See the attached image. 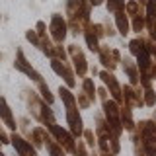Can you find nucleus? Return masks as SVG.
Returning a JSON list of instances; mask_svg holds the SVG:
<instances>
[{"label":"nucleus","mask_w":156,"mask_h":156,"mask_svg":"<svg viewBox=\"0 0 156 156\" xmlns=\"http://www.w3.org/2000/svg\"><path fill=\"white\" fill-rule=\"evenodd\" d=\"M65 12H66L68 31H70L72 35L84 33V29L90 26L92 4L88 2V0H66L65 2Z\"/></svg>","instance_id":"f257e3e1"},{"label":"nucleus","mask_w":156,"mask_h":156,"mask_svg":"<svg viewBox=\"0 0 156 156\" xmlns=\"http://www.w3.org/2000/svg\"><path fill=\"white\" fill-rule=\"evenodd\" d=\"M23 98H26V101H27V107H29V113H31V117L35 121H39L41 125H45V129L57 123V121H55V113H53L51 105H49L47 101H43V98L39 96L37 92L26 90Z\"/></svg>","instance_id":"f03ea898"},{"label":"nucleus","mask_w":156,"mask_h":156,"mask_svg":"<svg viewBox=\"0 0 156 156\" xmlns=\"http://www.w3.org/2000/svg\"><path fill=\"white\" fill-rule=\"evenodd\" d=\"M101 113L105 117V123L109 127V131L113 133L117 139H119L121 135H123V125H121V105L117 104L115 100H105L104 104H101Z\"/></svg>","instance_id":"7ed1b4c3"},{"label":"nucleus","mask_w":156,"mask_h":156,"mask_svg":"<svg viewBox=\"0 0 156 156\" xmlns=\"http://www.w3.org/2000/svg\"><path fill=\"white\" fill-rule=\"evenodd\" d=\"M47 131H49V135H51L53 139H55L57 143L66 150V154H74V148H76V136L72 135L68 129H65V127H61V125L55 123V125L47 127Z\"/></svg>","instance_id":"20e7f679"},{"label":"nucleus","mask_w":156,"mask_h":156,"mask_svg":"<svg viewBox=\"0 0 156 156\" xmlns=\"http://www.w3.org/2000/svg\"><path fill=\"white\" fill-rule=\"evenodd\" d=\"M68 35V23L66 18H62L61 14H53L51 22H49V37L53 39V43L57 45H62L65 39Z\"/></svg>","instance_id":"39448f33"},{"label":"nucleus","mask_w":156,"mask_h":156,"mask_svg":"<svg viewBox=\"0 0 156 156\" xmlns=\"http://www.w3.org/2000/svg\"><path fill=\"white\" fill-rule=\"evenodd\" d=\"M68 58L72 61V68H74L76 76L86 78L90 66H88V61H86V55H84V51H82V47H78L76 43L68 45Z\"/></svg>","instance_id":"423d86ee"},{"label":"nucleus","mask_w":156,"mask_h":156,"mask_svg":"<svg viewBox=\"0 0 156 156\" xmlns=\"http://www.w3.org/2000/svg\"><path fill=\"white\" fill-rule=\"evenodd\" d=\"M51 68L53 72H55L57 76H61L62 80H65V86L66 88H74L76 86V72L72 65L68 61H58V58H51Z\"/></svg>","instance_id":"0eeeda50"},{"label":"nucleus","mask_w":156,"mask_h":156,"mask_svg":"<svg viewBox=\"0 0 156 156\" xmlns=\"http://www.w3.org/2000/svg\"><path fill=\"white\" fill-rule=\"evenodd\" d=\"M133 133L140 139V143L146 146H156V123L152 119H143L139 121Z\"/></svg>","instance_id":"6e6552de"},{"label":"nucleus","mask_w":156,"mask_h":156,"mask_svg":"<svg viewBox=\"0 0 156 156\" xmlns=\"http://www.w3.org/2000/svg\"><path fill=\"white\" fill-rule=\"evenodd\" d=\"M100 78H101V82H104V86L107 88V92H109L111 100H115L119 105H123L125 104L123 101V88H121V84L117 82L115 74L109 72V70H100Z\"/></svg>","instance_id":"1a4fd4ad"},{"label":"nucleus","mask_w":156,"mask_h":156,"mask_svg":"<svg viewBox=\"0 0 156 156\" xmlns=\"http://www.w3.org/2000/svg\"><path fill=\"white\" fill-rule=\"evenodd\" d=\"M98 57H100V65L104 66V70H109V72H113L121 62V53L107 45H100Z\"/></svg>","instance_id":"9d476101"},{"label":"nucleus","mask_w":156,"mask_h":156,"mask_svg":"<svg viewBox=\"0 0 156 156\" xmlns=\"http://www.w3.org/2000/svg\"><path fill=\"white\" fill-rule=\"evenodd\" d=\"M14 66H16V70H20V72H23L27 78H31L33 82H41L43 80V76L39 74V72L35 70V68L31 66V62L27 61V57H26V53L22 51V49H18L16 51V61H14Z\"/></svg>","instance_id":"9b49d317"},{"label":"nucleus","mask_w":156,"mask_h":156,"mask_svg":"<svg viewBox=\"0 0 156 156\" xmlns=\"http://www.w3.org/2000/svg\"><path fill=\"white\" fill-rule=\"evenodd\" d=\"M10 144L14 146L18 156H37V148L29 143L26 136H22L18 133H10Z\"/></svg>","instance_id":"f8f14e48"},{"label":"nucleus","mask_w":156,"mask_h":156,"mask_svg":"<svg viewBox=\"0 0 156 156\" xmlns=\"http://www.w3.org/2000/svg\"><path fill=\"white\" fill-rule=\"evenodd\" d=\"M123 88V101L127 105H131V107H144V100H143V88L140 86H131V84H125V86H121Z\"/></svg>","instance_id":"ddd939ff"},{"label":"nucleus","mask_w":156,"mask_h":156,"mask_svg":"<svg viewBox=\"0 0 156 156\" xmlns=\"http://www.w3.org/2000/svg\"><path fill=\"white\" fill-rule=\"evenodd\" d=\"M121 66H123V72L129 78V84L131 86H140V72L139 66H136V61H133L131 57H121Z\"/></svg>","instance_id":"4468645a"},{"label":"nucleus","mask_w":156,"mask_h":156,"mask_svg":"<svg viewBox=\"0 0 156 156\" xmlns=\"http://www.w3.org/2000/svg\"><path fill=\"white\" fill-rule=\"evenodd\" d=\"M66 125H68V131L80 139L82 133H84V121H82V115L78 113V109H66Z\"/></svg>","instance_id":"2eb2a0df"},{"label":"nucleus","mask_w":156,"mask_h":156,"mask_svg":"<svg viewBox=\"0 0 156 156\" xmlns=\"http://www.w3.org/2000/svg\"><path fill=\"white\" fill-rule=\"evenodd\" d=\"M0 121L8 127L12 133H16L18 121L14 119V113H12V109H10V105H8V101H6V98H4V96H0Z\"/></svg>","instance_id":"dca6fc26"},{"label":"nucleus","mask_w":156,"mask_h":156,"mask_svg":"<svg viewBox=\"0 0 156 156\" xmlns=\"http://www.w3.org/2000/svg\"><path fill=\"white\" fill-rule=\"evenodd\" d=\"M113 22H115V29H117V33L119 35H129V31H131V20L129 16H127V12L123 10V12H117L115 16H113Z\"/></svg>","instance_id":"f3484780"},{"label":"nucleus","mask_w":156,"mask_h":156,"mask_svg":"<svg viewBox=\"0 0 156 156\" xmlns=\"http://www.w3.org/2000/svg\"><path fill=\"white\" fill-rule=\"evenodd\" d=\"M58 98H61L62 105H65V109H78V104H76V96L70 92V88L66 86H58Z\"/></svg>","instance_id":"a211bd4d"},{"label":"nucleus","mask_w":156,"mask_h":156,"mask_svg":"<svg viewBox=\"0 0 156 156\" xmlns=\"http://www.w3.org/2000/svg\"><path fill=\"white\" fill-rule=\"evenodd\" d=\"M121 125H123V131H129V133H133L135 131V119H133V107L123 104L121 105Z\"/></svg>","instance_id":"6ab92c4d"},{"label":"nucleus","mask_w":156,"mask_h":156,"mask_svg":"<svg viewBox=\"0 0 156 156\" xmlns=\"http://www.w3.org/2000/svg\"><path fill=\"white\" fill-rule=\"evenodd\" d=\"M47 136H49V131L45 127H33L31 133H29V143L35 146V148H41V146H45Z\"/></svg>","instance_id":"aec40b11"},{"label":"nucleus","mask_w":156,"mask_h":156,"mask_svg":"<svg viewBox=\"0 0 156 156\" xmlns=\"http://www.w3.org/2000/svg\"><path fill=\"white\" fill-rule=\"evenodd\" d=\"M90 23H92V22H90ZM82 35H84L86 47L90 49L92 53H98V51H100V45H101V43H100V37H98L96 33H94V29H92V26H88V27L84 29V33H82Z\"/></svg>","instance_id":"412c9836"},{"label":"nucleus","mask_w":156,"mask_h":156,"mask_svg":"<svg viewBox=\"0 0 156 156\" xmlns=\"http://www.w3.org/2000/svg\"><path fill=\"white\" fill-rule=\"evenodd\" d=\"M45 148H47V152H49V156H66V150L62 148L61 144L57 143L55 139H53L51 135L45 139Z\"/></svg>","instance_id":"4be33fe9"},{"label":"nucleus","mask_w":156,"mask_h":156,"mask_svg":"<svg viewBox=\"0 0 156 156\" xmlns=\"http://www.w3.org/2000/svg\"><path fill=\"white\" fill-rule=\"evenodd\" d=\"M125 12H127V16H129V20H133L136 16H144V6H140L139 0H127Z\"/></svg>","instance_id":"5701e85b"},{"label":"nucleus","mask_w":156,"mask_h":156,"mask_svg":"<svg viewBox=\"0 0 156 156\" xmlns=\"http://www.w3.org/2000/svg\"><path fill=\"white\" fill-rule=\"evenodd\" d=\"M82 92L92 100V104L98 100V88H96V84H94L92 78H82Z\"/></svg>","instance_id":"b1692460"},{"label":"nucleus","mask_w":156,"mask_h":156,"mask_svg":"<svg viewBox=\"0 0 156 156\" xmlns=\"http://www.w3.org/2000/svg\"><path fill=\"white\" fill-rule=\"evenodd\" d=\"M131 139H133V148H135V156H152L150 154V148L152 146H146L140 143V139L135 133H131Z\"/></svg>","instance_id":"393cba45"},{"label":"nucleus","mask_w":156,"mask_h":156,"mask_svg":"<svg viewBox=\"0 0 156 156\" xmlns=\"http://www.w3.org/2000/svg\"><path fill=\"white\" fill-rule=\"evenodd\" d=\"M37 90H39V96L43 98V101H47L49 105H53V104H55V96L51 94V90H49V86L45 84V80L37 82Z\"/></svg>","instance_id":"a878e982"},{"label":"nucleus","mask_w":156,"mask_h":156,"mask_svg":"<svg viewBox=\"0 0 156 156\" xmlns=\"http://www.w3.org/2000/svg\"><path fill=\"white\" fill-rule=\"evenodd\" d=\"M143 100H144V107H156V90L152 86L143 90Z\"/></svg>","instance_id":"bb28decb"},{"label":"nucleus","mask_w":156,"mask_h":156,"mask_svg":"<svg viewBox=\"0 0 156 156\" xmlns=\"http://www.w3.org/2000/svg\"><path fill=\"white\" fill-rule=\"evenodd\" d=\"M125 0H105V8H107V12H109V14H113V16H115V14L117 12H123V10H125Z\"/></svg>","instance_id":"cd10ccee"},{"label":"nucleus","mask_w":156,"mask_h":156,"mask_svg":"<svg viewBox=\"0 0 156 156\" xmlns=\"http://www.w3.org/2000/svg\"><path fill=\"white\" fill-rule=\"evenodd\" d=\"M82 139H84V143H86L88 148H96V146H98V136H96V131L94 129H84Z\"/></svg>","instance_id":"c85d7f7f"},{"label":"nucleus","mask_w":156,"mask_h":156,"mask_svg":"<svg viewBox=\"0 0 156 156\" xmlns=\"http://www.w3.org/2000/svg\"><path fill=\"white\" fill-rule=\"evenodd\" d=\"M76 104H78V109H88V107H92V100L84 92H80V94L76 96Z\"/></svg>","instance_id":"c756f323"},{"label":"nucleus","mask_w":156,"mask_h":156,"mask_svg":"<svg viewBox=\"0 0 156 156\" xmlns=\"http://www.w3.org/2000/svg\"><path fill=\"white\" fill-rule=\"evenodd\" d=\"M26 39L31 43L33 47H37V49H39V45H41V37H39V33L35 31V29H27V31H26Z\"/></svg>","instance_id":"7c9ffc66"},{"label":"nucleus","mask_w":156,"mask_h":156,"mask_svg":"<svg viewBox=\"0 0 156 156\" xmlns=\"http://www.w3.org/2000/svg\"><path fill=\"white\" fill-rule=\"evenodd\" d=\"M53 58H58V61H68V51H65L62 45H57L55 43V53H53Z\"/></svg>","instance_id":"2f4dec72"},{"label":"nucleus","mask_w":156,"mask_h":156,"mask_svg":"<svg viewBox=\"0 0 156 156\" xmlns=\"http://www.w3.org/2000/svg\"><path fill=\"white\" fill-rule=\"evenodd\" d=\"M74 156H90V154H88V146H86V143H84V140H76Z\"/></svg>","instance_id":"473e14b6"},{"label":"nucleus","mask_w":156,"mask_h":156,"mask_svg":"<svg viewBox=\"0 0 156 156\" xmlns=\"http://www.w3.org/2000/svg\"><path fill=\"white\" fill-rule=\"evenodd\" d=\"M90 26H92L94 33H96V35L100 37V39H104V37H105V27H104V23H90Z\"/></svg>","instance_id":"72a5a7b5"},{"label":"nucleus","mask_w":156,"mask_h":156,"mask_svg":"<svg viewBox=\"0 0 156 156\" xmlns=\"http://www.w3.org/2000/svg\"><path fill=\"white\" fill-rule=\"evenodd\" d=\"M101 23H104V27H105V35H109V37L117 35V29H115V26L111 22H107V20H105V22H101Z\"/></svg>","instance_id":"f704fd0d"},{"label":"nucleus","mask_w":156,"mask_h":156,"mask_svg":"<svg viewBox=\"0 0 156 156\" xmlns=\"http://www.w3.org/2000/svg\"><path fill=\"white\" fill-rule=\"evenodd\" d=\"M98 98H100V100H101V104H104V101L105 100H109V92H107V88L105 86H101V88H98Z\"/></svg>","instance_id":"c9c22d12"},{"label":"nucleus","mask_w":156,"mask_h":156,"mask_svg":"<svg viewBox=\"0 0 156 156\" xmlns=\"http://www.w3.org/2000/svg\"><path fill=\"white\" fill-rule=\"evenodd\" d=\"M0 143H2V144H10V135L6 133V129L2 127V121H0Z\"/></svg>","instance_id":"e433bc0d"},{"label":"nucleus","mask_w":156,"mask_h":156,"mask_svg":"<svg viewBox=\"0 0 156 156\" xmlns=\"http://www.w3.org/2000/svg\"><path fill=\"white\" fill-rule=\"evenodd\" d=\"M35 31L39 33V37H41V35H47V26H45V22H41V20H39V22L35 23Z\"/></svg>","instance_id":"4c0bfd02"},{"label":"nucleus","mask_w":156,"mask_h":156,"mask_svg":"<svg viewBox=\"0 0 156 156\" xmlns=\"http://www.w3.org/2000/svg\"><path fill=\"white\" fill-rule=\"evenodd\" d=\"M88 2H90L92 6L96 8V6H101V4H105V0H88Z\"/></svg>","instance_id":"58836bf2"},{"label":"nucleus","mask_w":156,"mask_h":156,"mask_svg":"<svg viewBox=\"0 0 156 156\" xmlns=\"http://www.w3.org/2000/svg\"><path fill=\"white\" fill-rule=\"evenodd\" d=\"M139 4H140V6H146V4H148V0H139Z\"/></svg>","instance_id":"ea45409f"},{"label":"nucleus","mask_w":156,"mask_h":156,"mask_svg":"<svg viewBox=\"0 0 156 156\" xmlns=\"http://www.w3.org/2000/svg\"><path fill=\"white\" fill-rule=\"evenodd\" d=\"M101 156H115V154H111V152H100Z\"/></svg>","instance_id":"a19ab883"},{"label":"nucleus","mask_w":156,"mask_h":156,"mask_svg":"<svg viewBox=\"0 0 156 156\" xmlns=\"http://www.w3.org/2000/svg\"><path fill=\"white\" fill-rule=\"evenodd\" d=\"M152 121L156 123V109H154V113H152Z\"/></svg>","instance_id":"79ce46f5"},{"label":"nucleus","mask_w":156,"mask_h":156,"mask_svg":"<svg viewBox=\"0 0 156 156\" xmlns=\"http://www.w3.org/2000/svg\"><path fill=\"white\" fill-rule=\"evenodd\" d=\"M90 156H101V154H96V152H94V154H90Z\"/></svg>","instance_id":"37998d69"},{"label":"nucleus","mask_w":156,"mask_h":156,"mask_svg":"<svg viewBox=\"0 0 156 156\" xmlns=\"http://www.w3.org/2000/svg\"><path fill=\"white\" fill-rule=\"evenodd\" d=\"M0 156H6V154H4V152H2V150H0Z\"/></svg>","instance_id":"c03bdc74"},{"label":"nucleus","mask_w":156,"mask_h":156,"mask_svg":"<svg viewBox=\"0 0 156 156\" xmlns=\"http://www.w3.org/2000/svg\"><path fill=\"white\" fill-rule=\"evenodd\" d=\"M154 65H156V57H154Z\"/></svg>","instance_id":"a18cd8bd"},{"label":"nucleus","mask_w":156,"mask_h":156,"mask_svg":"<svg viewBox=\"0 0 156 156\" xmlns=\"http://www.w3.org/2000/svg\"><path fill=\"white\" fill-rule=\"evenodd\" d=\"M0 20H2V16H0Z\"/></svg>","instance_id":"49530a36"},{"label":"nucleus","mask_w":156,"mask_h":156,"mask_svg":"<svg viewBox=\"0 0 156 156\" xmlns=\"http://www.w3.org/2000/svg\"><path fill=\"white\" fill-rule=\"evenodd\" d=\"M0 144H2V143H0Z\"/></svg>","instance_id":"de8ad7c7"}]
</instances>
